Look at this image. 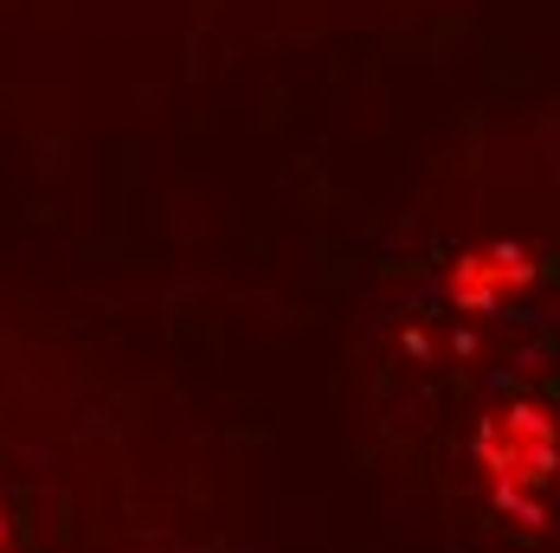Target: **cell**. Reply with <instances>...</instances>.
<instances>
[{"label":"cell","instance_id":"1","mask_svg":"<svg viewBox=\"0 0 560 553\" xmlns=\"http://www.w3.org/2000/svg\"><path fill=\"white\" fill-rule=\"evenodd\" d=\"M528 276V264H515V258H477V264H464L457 271V296L464 303H483V296H497V283H522Z\"/></svg>","mask_w":560,"mask_h":553}]
</instances>
